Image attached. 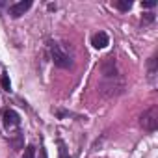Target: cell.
I'll list each match as a JSON object with an SVG mask.
<instances>
[{"label":"cell","instance_id":"cell-14","mask_svg":"<svg viewBox=\"0 0 158 158\" xmlns=\"http://www.w3.org/2000/svg\"><path fill=\"white\" fill-rule=\"evenodd\" d=\"M152 21H154V15H152V13H147V15L141 19V23H143V24H149V23H152Z\"/></svg>","mask_w":158,"mask_h":158},{"label":"cell","instance_id":"cell-6","mask_svg":"<svg viewBox=\"0 0 158 158\" xmlns=\"http://www.w3.org/2000/svg\"><path fill=\"white\" fill-rule=\"evenodd\" d=\"M101 71H102L104 78H110V76H115V74H117V71H115V61H114L112 56H110V58H104V61H102V65H101Z\"/></svg>","mask_w":158,"mask_h":158},{"label":"cell","instance_id":"cell-13","mask_svg":"<svg viewBox=\"0 0 158 158\" xmlns=\"http://www.w3.org/2000/svg\"><path fill=\"white\" fill-rule=\"evenodd\" d=\"M141 6H143V8H154V6H156V0H143Z\"/></svg>","mask_w":158,"mask_h":158},{"label":"cell","instance_id":"cell-9","mask_svg":"<svg viewBox=\"0 0 158 158\" xmlns=\"http://www.w3.org/2000/svg\"><path fill=\"white\" fill-rule=\"evenodd\" d=\"M23 158H35V149L32 145H28L24 149V152H23Z\"/></svg>","mask_w":158,"mask_h":158},{"label":"cell","instance_id":"cell-3","mask_svg":"<svg viewBox=\"0 0 158 158\" xmlns=\"http://www.w3.org/2000/svg\"><path fill=\"white\" fill-rule=\"evenodd\" d=\"M139 125L147 130V132H152L156 130L158 127V108L156 106H151L149 110H145L139 117Z\"/></svg>","mask_w":158,"mask_h":158},{"label":"cell","instance_id":"cell-1","mask_svg":"<svg viewBox=\"0 0 158 158\" xmlns=\"http://www.w3.org/2000/svg\"><path fill=\"white\" fill-rule=\"evenodd\" d=\"M123 89H125V80H123L119 74L110 76V78H104L102 84H101V93H102V97H108V99L123 93Z\"/></svg>","mask_w":158,"mask_h":158},{"label":"cell","instance_id":"cell-4","mask_svg":"<svg viewBox=\"0 0 158 158\" xmlns=\"http://www.w3.org/2000/svg\"><path fill=\"white\" fill-rule=\"evenodd\" d=\"M2 121H4V127H6L8 132L17 130L19 125H21V117H19V114H17L15 110H6V112L2 114Z\"/></svg>","mask_w":158,"mask_h":158},{"label":"cell","instance_id":"cell-2","mask_svg":"<svg viewBox=\"0 0 158 158\" xmlns=\"http://www.w3.org/2000/svg\"><path fill=\"white\" fill-rule=\"evenodd\" d=\"M48 50H50V60L54 61V65H58V67H61V69H69V67L73 65L71 56H69L58 43L50 41V43H48Z\"/></svg>","mask_w":158,"mask_h":158},{"label":"cell","instance_id":"cell-11","mask_svg":"<svg viewBox=\"0 0 158 158\" xmlns=\"http://www.w3.org/2000/svg\"><path fill=\"white\" fill-rule=\"evenodd\" d=\"M2 88H4V89H8V91L11 89V82H10L8 74H4V76H2Z\"/></svg>","mask_w":158,"mask_h":158},{"label":"cell","instance_id":"cell-7","mask_svg":"<svg viewBox=\"0 0 158 158\" xmlns=\"http://www.w3.org/2000/svg\"><path fill=\"white\" fill-rule=\"evenodd\" d=\"M91 45L95 48H104L110 45V39H108V34L106 32H97L93 37H91Z\"/></svg>","mask_w":158,"mask_h":158},{"label":"cell","instance_id":"cell-8","mask_svg":"<svg viewBox=\"0 0 158 158\" xmlns=\"http://www.w3.org/2000/svg\"><path fill=\"white\" fill-rule=\"evenodd\" d=\"M115 8L121 10V11H128L132 8V2L130 0H115Z\"/></svg>","mask_w":158,"mask_h":158},{"label":"cell","instance_id":"cell-5","mask_svg":"<svg viewBox=\"0 0 158 158\" xmlns=\"http://www.w3.org/2000/svg\"><path fill=\"white\" fill-rule=\"evenodd\" d=\"M30 8H32V0H21V2L10 6V15L17 19V17H21V15H24Z\"/></svg>","mask_w":158,"mask_h":158},{"label":"cell","instance_id":"cell-12","mask_svg":"<svg viewBox=\"0 0 158 158\" xmlns=\"http://www.w3.org/2000/svg\"><path fill=\"white\" fill-rule=\"evenodd\" d=\"M60 158H69V154H67V149H65V145L60 141Z\"/></svg>","mask_w":158,"mask_h":158},{"label":"cell","instance_id":"cell-10","mask_svg":"<svg viewBox=\"0 0 158 158\" xmlns=\"http://www.w3.org/2000/svg\"><path fill=\"white\" fill-rule=\"evenodd\" d=\"M149 73H151V76L156 73V58H151L149 60Z\"/></svg>","mask_w":158,"mask_h":158}]
</instances>
